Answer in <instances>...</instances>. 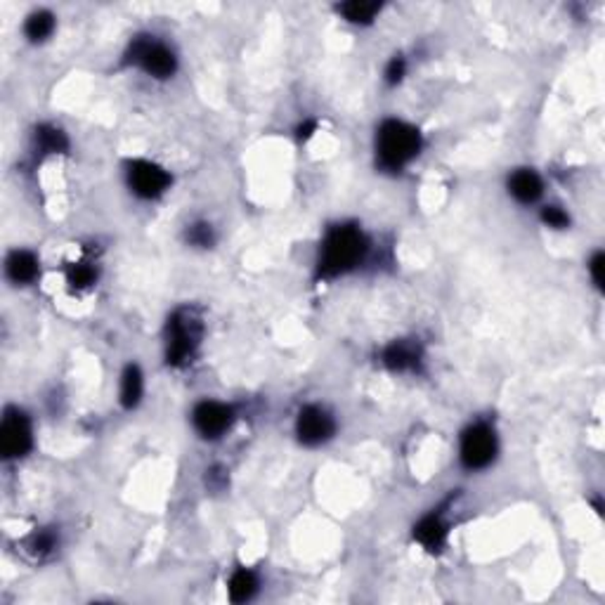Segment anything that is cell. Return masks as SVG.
<instances>
[{
  "label": "cell",
  "mask_w": 605,
  "mask_h": 605,
  "mask_svg": "<svg viewBox=\"0 0 605 605\" xmlns=\"http://www.w3.org/2000/svg\"><path fill=\"white\" fill-rule=\"evenodd\" d=\"M55 544H57V537H55L53 533H40L34 537V549L36 553H46V551H53Z\"/></svg>",
  "instance_id": "23"
},
{
  "label": "cell",
  "mask_w": 605,
  "mask_h": 605,
  "mask_svg": "<svg viewBox=\"0 0 605 605\" xmlns=\"http://www.w3.org/2000/svg\"><path fill=\"white\" fill-rule=\"evenodd\" d=\"M142 392H145L142 372L135 365H130L123 372V379H121V405L126 407V409H133L142 399Z\"/></svg>",
  "instance_id": "15"
},
{
  "label": "cell",
  "mask_w": 605,
  "mask_h": 605,
  "mask_svg": "<svg viewBox=\"0 0 605 605\" xmlns=\"http://www.w3.org/2000/svg\"><path fill=\"white\" fill-rule=\"evenodd\" d=\"M55 31V17L47 10H38V13L29 14L27 24H24V34L31 43H40V40L50 38Z\"/></svg>",
  "instance_id": "18"
},
{
  "label": "cell",
  "mask_w": 605,
  "mask_h": 605,
  "mask_svg": "<svg viewBox=\"0 0 605 605\" xmlns=\"http://www.w3.org/2000/svg\"><path fill=\"white\" fill-rule=\"evenodd\" d=\"M333 433H336V421L324 407L307 405L300 409L298 419H296V435L303 445H324L326 440L333 438Z\"/></svg>",
  "instance_id": "8"
},
{
  "label": "cell",
  "mask_w": 605,
  "mask_h": 605,
  "mask_svg": "<svg viewBox=\"0 0 605 605\" xmlns=\"http://www.w3.org/2000/svg\"><path fill=\"white\" fill-rule=\"evenodd\" d=\"M227 592H230V599L234 603H244V601H251L253 593L258 592V579L247 567H239L230 577V584H227Z\"/></svg>",
  "instance_id": "16"
},
{
  "label": "cell",
  "mask_w": 605,
  "mask_h": 605,
  "mask_svg": "<svg viewBox=\"0 0 605 605\" xmlns=\"http://www.w3.org/2000/svg\"><path fill=\"white\" fill-rule=\"evenodd\" d=\"M447 534H450V527L440 513H431V516L419 520V525H414V539L431 553L440 551L445 546Z\"/></svg>",
  "instance_id": "13"
},
{
  "label": "cell",
  "mask_w": 605,
  "mask_h": 605,
  "mask_svg": "<svg viewBox=\"0 0 605 605\" xmlns=\"http://www.w3.org/2000/svg\"><path fill=\"white\" fill-rule=\"evenodd\" d=\"M97 281V270L90 263H73L69 267V284L76 289H88Z\"/></svg>",
  "instance_id": "19"
},
{
  "label": "cell",
  "mask_w": 605,
  "mask_h": 605,
  "mask_svg": "<svg viewBox=\"0 0 605 605\" xmlns=\"http://www.w3.org/2000/svg\"><path fill=\"white\" fill-rule=\"evenodd\" d=\"M542 220H544V225L553 227V230H566L570 225V215L559 206L542 208Z\"/></svg>",
  "instance_id": "21"
},
{
  "label": "cell",
  "mask_w": 605,
  "mask_h": 605,
  "mask_svg": "<svg viewBox=\"0 0 605 605\" xmlns=\"http://www.w3.org/2000/svg\"><path fill=\"white\" fill-rule=\"evenodd\" d=\"M589 270H592V277H593V284L603 286V253H596L592 258V263H589Z\"/></svg>",
  "instance_id": "24"
},
{
  "label": "cell",
  "mask_w": 605,
  "mask_h": 605,
  "mask_svg": "<svg viewBox=\"0 0 605 605\" xmlns=\"http://www.w3.org/2000/svg\"><path fill=\"white\" fill-rule=\"evenodd\" d=\"M34 447V426L21 409L10 407L0 424V450L5 459H21Z\"/></svg>",
  "instance_id": "7"
},
{
  "label": "cell",
  "mask_w": 605,
  "mask_h": 605,
  "mask_svg": "<svg viewBox=\"0 0 605 605\" xmlns=\"http://www.w3.org/2000/svg\"><path fill=\"white\" fill-rule=\"evenodd\" d=\"M424 138L419 128L399 119L383 121L376 130V159L383 171L398 173L419 156Z\"/></svg>",
  "instance_id": "2"
},
{
  "label": "cell",
  "mask_w": 605,
  "mask_h": 605,
  "mask_svg": "<svg viewBox=\"0 0 605 605\" xmlns=\"http://www.w3.org/2000/svg\"><path fill=\"white\" fill-rule=\"evenodd\" d=\"M497 433L490 424L485 421H478V424H471L466 428L464 435H461V447L459 457L461 464L468 468V471H480V468H487L492 464L494 457H497Z\"/></svg>",
  "instance_id": "6"
},
{
  "label": "cell",
  "mask_w": 605,
  "mask_h": 605,
  "mask_svg": "<svg viewBox=\"0 0 605 605\" xmlns=\"http://www.w3.org/2000/svg\"><path fill=\"white\" fill-rule=\"evenodd\" d=\"M126 180L130 192L145 201L164 197L173 185V175L166 168L149 159H130L126 166Z\"/></svg>",
  "instance_id": "5"
},
{
  "label": "cell",
  "mask_w": 605,
  "mask_h": 605,
  "mask_svg": "<svg viewBox=\"0 0 605 605\" xmlns=\"http://www.w3.org/2000/svg\"><path fill=\"white\" fill-rule=\"evenodd\" d=\"M369 251L362 227L355 223H340L326 230L320 247V260H317V277L332 281L336 277L353 273L355 267L365 260Z\"/></svg>",
  "instance_id": "1"
},
{
  "label": "cell",
  "mask_w": 605,
  "mask_h": 605,
  "mask_svg": "<svg viewBox=\"0 0 605 605\" xmlns=\"http://www.w3.org/2000/svg\"><path fill=\"white\" fill-rule=\"evenodd\" d=\"M126 64L142 69L152 79H171L178 71V57L166 43H161L154 36H138L133 38L126 53Z\"/></svg>",
  "instance_id": "3"
},
{
  "label": "cell",
  "mask_w": 605,
  "mask_h": 605,
  "mask_svg": "<svg viewBox=\"0 0 605 605\" xmlns=\"http://www.w3.org/2000/svg\"><path fill=\"white\" fill-rule=\"evenodd\" d=\"M542 192H544L542 178L530 168H518L508 175V194L518 204H534L542 197Z\"/></svg>",
  "instance_id": "12"
},
{
  "label": "cell",
  "mask_w": 605,
  "mask_h": 605,
  "mask_svg": "<svg viewBox=\"0 0 605 605\" xmlns=\"http://www.w3.org/2000/svg\"><path fill=\"white\" fill-rule=\"evenodd\" d=\"M187 241H189L192 247H201V248L214 247V241H215L214 227L208 225V223H194V225L187 230Z\"/></svg>",
  "instance_id": "20"
},
{
  "label": "cell",
  "mask_w": 605,
  "mask_h": 605,
  "mask_svg": "<svg viewBox=\"0 0 605 605\" xmlns=\"http://www.w3.org/2000/svg\"><path fill=\"white\" fill-rule=\"evenodd\" d=\"M5 274L7 280L17 286L34 284L40 277V263L38 258H36V253L24 251V248H21V251L17 248V251L10 253L5 260Z\"/></svg>",
  "instance_id": "10"
},
{
  "label": "cell",
  "mask_w": 605,
  "mask_h": 605,
  "mask_svg": "<svg viewBox=\"0 0 605 605\" xmlns=\"http://www.w3.org/2000/svg\"><path fill=\"white\" fill-rule=\"evenodd\" d=\"M405 71H407V62L402 55H395L391 62H388L386 67V80L391 83V86H398L399 80L405 79Z\"/></svg>",
  "instance_id": "22"
},
{
  "label": "cell",
  "mask_w": 605,
  "mask_h": 605,
  "mask_svg": "<svg viewBox=\"0 0 605 605\" xmlns=\"http://www.w3.org/2000/svg\"><path fill=\"white\" fill-rule=\"evenodd\" d=\"M36 152H40L43 156H50V154H64L69 149V140L64 130L55 126H38L34 133Z\"/></svg>",
  "instance_id": "14"
},
{
  "label": "cell",
  "mask_w": 605,
  "mask_h": 605,
  "mask_svg": "<svg viewBox=\"0 0 605 605\" xmlns=\"http://www.w3.org/2000/svg\"><path fill=\"white\" fill-rule=\"evenodd\" d=\"M204 336V324L189 310H178L168 320V362L173 366L187 365L194 357Z\"/></svg>",
  "instance_id": "4"
},
{
  "label": "cell",
  "mask_w": 605,
  "mask_h": 605,
  "mask_svg": "<svg viewBox=\"0 0 605 605\" xmlns=\"http://www.w3.org/2000/svg\"><path fill=\"white\" fill-rule=\"evenodd\" d=\"M339 13L346 17V21L353 24H372L374 17L381 13L379 3H369V0H350L339 5Z\"/></svg>",
  "instance_id": "17"
},
{
  "label": "cell",
  "mask_w": 605,
  "mask_h": 605,
  "mask_svg": "<svg viewBox=\"0 0 605 605\" xmlns=\"http://www.w3.org/2000/svg\"><path fill=\"white\" fill-rule=\"evenodd\" d=\"M192 421L201 438L218 440L232 428L234 412L230 405H223V402H215V399H204V402L194 407Z\"/></svg>",
  "instance_id": "9"
},
{
  "label": "cell",
  "mask_w": 605,
  "mask_h": 605,
  "mask_svg": "<svg viewBox=\"0 0 605 605\" xmlns=\"http://www.w3.org/2000/svg\"><path fill=\"white\" fill-rule=\"evenodd\" d=\"M383 365L391 372H416L421 365V348L412 340H392L383 350Z\"/></svg>",
  "instance_id": "11"
}]
</instances>
